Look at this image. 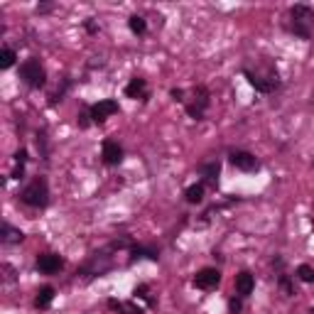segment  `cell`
Listing matches in <instances>:
<instances>
[{
    "label": "cell",
    "instance_id": "obj_21",
    "mask_svg": "<svg viewBox=\"0 0 314 314\" xmlns=\"http://www.w3.org/2000/svg\"><path fill=\"white\" fill-rule=\"evenodd\" d=\"M123 310H126L128 314H142V310H140V307H135L133 302H128V305H123Z\"/></svg>",
    "mask_w": 314,
    "mask_h": 314
},
{
    "label": "cell",
    "instance_id": "obj_12",
    "mask_svg": "<svg viewBox=\"0 0 314 314\" xmlns=\"http://www.w3.org/2000/svg\"><path fill=\"white\" fill-rule=\"evenodd\" d=\"M184 199H187L189 204H199L204 199V184H191V187H187Z\"/></svg>",
    "mask_w": 314,
    "mask_h": 314
},
{
    "label": "cell",
    "instance_id": "obj_20",
    "mask_svg": "<svg viewBox=\"0 0 314 314\" xmlns=\"http://www.w3.org/2000/svg\"><path fill=\"white\" fill-rule=\"evenodd\" d=\"M89 118H91V113H79V126H81V128H89V123H91Z\"/></svg>",
    "mask_w": 314,
    "mask_h": 314
},
{
    "label": "cell",
    "instance_id": "obj_16",
    "mask_svg": "<svg viewBox=\"0 0 314 314\" xmlns=\"http://www.w3.org/2000/svg\"><path fill=\"white\" fill-rule=\"evenodd\" d=\"M201 172H204V177H206V179L216 182V177H219V165H216V162H211V165H204V167H201Z\"/></svg>",
    "mask_w": 314,
    "mask_h": 314
},
{
    "label": "cell",
    "instance_id": "obj_23",
    "mask_svg": "<svg viewBox=\"0 0 314 314\" xmlns=\"http://www.w3.org/2000/svg\"><path fill=\"white\" fill-rule=\"evenodd\" d=\"M15 160H17V165H25V160H27V152H25V150H20V152L15 155Z\"/></svg>",
    "mask_w": 314,
    "mask_h": 314
},
{
    "label": "cell",
    "instance_id": "obj_6",
    "mask_svg": "<svg viewBox=\"0 0 314 314\" xmlns=\"http://www.w3.org/2000/svg\"><path fill=\"white\" fill-rule=\"evenodd\" d=\"M231 165H233L236 170H243V172L258 170V160H255V155L246 152V150H236V152H231Z\"/></svg>",
    "mask_w": 314,
    "mask_h": 314
},
{
    "label": "cell",
    "instance_id": "obj_13",
    "mask_svg": "<svg viewBox=\"0 0 314 314\" xmlns=\"http://www.w3.org/2000/svg\"><path fill=\"white\" fill-rule=\"evenodd\" d=\"M128 27H130L135 35H142V32L147 30V22H145V17H140V15H133V17L128 20Z\"/></svg>",
    "mask_w": 314,
    "mask_h": 314
},
{
    "label": "cell",
    "instance_id": "obj_7",
    "mask_svg": "<svg viewBox=\"0 0 314 314\" xmlns=\"http://www.w3.org/2000/svg\"><path fill=\"white\" fill-rule=\"evenodd\" d=\"M37 268L42 272H47V275H54V272H59L64 268V260L59 255H54V253H42V255H37Z\"/></svg>",
    "mask_w": 314,
    "mask_h": 314
},
{
    "label": "cell",
    "instance_id": "obj_14",
    "mask_svg": "<svg viewBox=\"0 0 314 314\" xmlns=\"http://www.w3.org/2000/svg\"><path fill=\"white\" fill-rule=\"evenodd\" d=\"M15 59H17V57H15V49L5 47V49L0 52V66H2V69H10V66L15 64Z\"/></svg>",
    "mask_w": 314,
    "mask_h": 314
},
{
    "label": "cell",
    "instance_id": "obj_4",
    "mask_svg": "<svg viewBox=\"0 0 314 314\" xmlns=\"http://www.w3.org/2000/svg\"><path fill=\"white\" fill-rule=\"evenodd\" d=\"M219 282H221V272L216 268H204V270H199L194 275V285L199 290H214Z\"/></svg>",
    "mask_w": 314,
    "mask_h": 314
},
{
    "label": "cell",
    "instance_id": "obj_24",
    "mask_svg": "<svg viewBox=\"0 0 314 314\" xmlns=\"http://www.w3.org/2000/svg\"><path fill=\"white\" fill-rule=\"evenodd\" d=\"M172 96H175L177 101H182V96H184V91H182V89H175V91H172Z\"/></svg>",
    "mask_w": 314,
    "mask_h": 314
},
{
    "label": "cell",
    "instance_id": "obj_5",
    "mask_svg": "<svg viewBox=\"0 0 314 314\" xmlns=\"http://www.w3.org/2000/svg\"><path fill=\"white\" fill-rule=\"evenodd\" d=\"M89 113H91V118H93L96 123H103L106 118H111L113 113H118V103L111 101V98H108V101H98L96 106H91Z\"/></svg>",
    "mask_w": 314,
    "mask_h": 314
},
{
    "label": "cell",
    "instance_id": "obj_8",
    "mask_svg": "<svg viewBox=\"0 0 314 314\" xmlns=\"http://www.w3.org/2000/svg\"><path fill=\"white\" fill-rule=\"evenodd\" d=\"M101 157H103V162L106 165H118L121 160H123V150H121V145L118 142H113V140H106L103 142V147H101Z\"/></svg>",
    "mask_w": 314,
    "mask_h": 314
},
{
    "label": "cell",
    "instance_id": "obj_3",
    "mask_svg": "<svg viewBox=\"0 0 314 314\" xmlns=\"http://www.w3.org/2000/svg\"><path fill=\"white\" fill-rule=\"evenodd\" d=\"M20 76H22V81H25L27 86H32V89L45 86V79H47V74H45L40 59H27V62L20 66Z\"/></svg>",
    "mask_w": 314,
    "mask_h": 314
},
{
    "label": "cell",
    "instance_id": "obj_11",
    "mask_svg": "<svg viewBox=\"0 0 314 314\" xmlns=\"http://www.w3.org/2000/svg\"><path fill=\"white\" fill-rule=\"evenodd\" d=\"M126 96L128 98H140L145 96V79H133L126 86Z\"/></svg>",
    "mask_w": 314,
    "mask_h": 314
},
{
    "label": "cell",
    "instance_id": "obj_22",
    "mask_svg": "<svg viewBox=\"0 0 314 314\" xmlns=\"http://www.w3.org/2000/svg\"><path fill=\"white\" fill-rule=\"evenodd\" d=\"M228 310H231V314H238L241 312V302H238V300H231V302H228Z\"/></svg>",
    "mask_w": 314,
    "mask_h": 314
},
{
    "label": "cell",
    "instance_id": "obj_15",
    "mask_svg": "<svg viewBox=\"0 0 314 314\" xmlns=\"http://www.w3.org/2000/svg\"><path fill=\"white\" fill-rule=\"evenodd\" d=\"M297 277L302 282H314V268L312 265H300L297 268Z\"/></svg>",
    "mask_w": 314,
    "mask_h": 314
},
{
    "label": "cell",
    "instance_id": "obj_9",
    "mask_svg": "<svg viewBox=\"0 0 314 314\" xmlns=\"http://www.w3.org/2000/svg\"><path fill=\"white\" fill-rule=\"evenodd\" d=\"M236 290H238L241 297H248L253 290H255V277H253L248 270H243V272L236 275Z\"/></svg>",
    "mask_w": 314,
    "mask_h": 314
},
{
    "label": "cell",
    "instance_id": "obj_17",
    "mask_svg": "<svg viewBox=\"0 0 314 314\" xmlns=\"http://www.w3.org/2000/svg\"><path fill=\"white\" fill-rule=\"evenodd\" d=\"M2 231L7 233V236H5V241H7V243H17V241H22V233H20V231H15V228H10L7 224L2 226Z\"/></svg>",
    "mask_w": 314,
    "mask_h": 314
},
{
    "label": "cell",
    "instance_id": "obj_19",
    "mask_svg": "<svg viewBox=\"0 0 314 314\" xmlns=\"http://www.w3.org/2000/svg\"><path fill=\"white\" fill-rule=\"evenodd\" d=\"M280 287H282L287 295H295V287H292V282H290L287 275H280Z\"/></svg>",
    "mask_w": 314,
    "mask_h": 314
},
{
    "label": "cell",
    "instance_id": "obj_2",
    "mask_svg": "<svg viewBox=\"0 0 314 314\" xmlns=\"http://www.w3.org/2000/svg\"><path fill=\"white\" fill-rule=\"evenodd\" d=\"M20 199H22L27 206H35V209L45 206V204L49 201V189H47V182H45L42 177H37L32 184H27V187L22 189Z\"/></svg>",
    "mask_w": 314,
    "mask_h": 314
},
{
    "label": "cell",
    "instance_id": "obj_18",
    "mask_svg": "<svg viewBox=\"0 0 314 314\" xmlns=\"http://www.w3.org/2000/svg\"><path fill=\"white\" fill-rule=\"evenodd\" d=\"M133 258H150V260H157V251H152V248H133Z\"/></svg>",
    "mask_w": 314,
    "mask_h": 314
},
{
    "label": "cell",
    "instance_id": "obj_10",
    "mask_svg": "<svg viewBox=\"0 0 314 314\" xmlns=\"http://www.w3.org/2000/svg\"><path fill=\"white\" fill-rule=\"evenodd\" d=\"M52 300H54V287H52V285H45V287H40V292H37V297H35V305H37L40 310H45V307L52 305Z\"/></svg>",
    "mask_w": 314,
    "mask_h": 314
},
{
    "label": "cell",
    "instance_id": "obj_1",
    "mask_svg": "<svg viewBox=\"0 0 314 314\" xmlns=\"http://www.w3.org/2000/svg\"><path fill=\"white\" fill-rule=\"evenodd\" d=\"M314 27V10L310 5H295L292 7V32L302 40H310Z\"/></svg>",
    "mask_w": 314,
    "mask_h": 314
}]
</instances>
